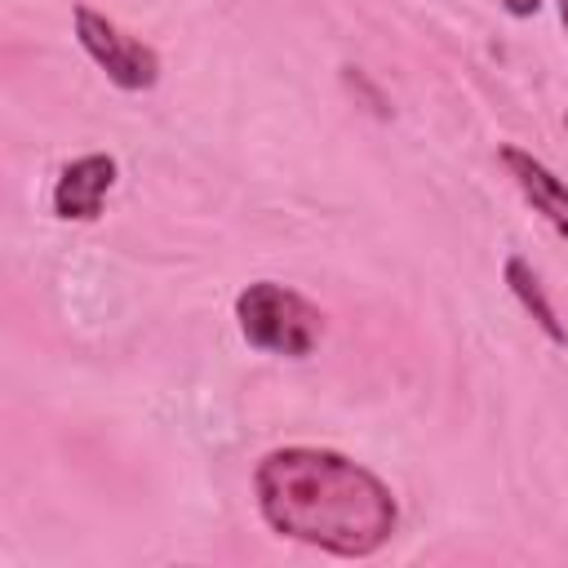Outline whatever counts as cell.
<instances>
[{
  "label": "cell",
  "mask_w": 568,
  "mask_h": 568,
  "mask_svg": "<svg viewBox=\"0 0 568 568\" xmlns=\"http://www.w3.org/2000/svg\"><path fill=\"white\" fill-rule=\"evenodd\" d=\"M262 519L302 546L364 559L377 555L399 524L390 488L359 462L333 448H275L253 470Z\"/></svg>",
  "instance_id": "obj_1"
},
{
  "label": "cell",
  "mask_w": 568,
  "mask_h": 568,
  "mask_svg": "<svg viewBox=\"0 0 568 568\" xmlns=\"http://www.w3.org/2000/svg\"><path fill=\"white\" fill-rule=\"evenodd\" d=\"M235 320L248 346L271 351V355H311L324 333V315L288 284L257 280L235 297Z\"/></svg>",
  "instance_id": "obj_2"
},
{
  "label": "cell",
  "mask_w": 568,
  "mask_h": 568,
  "mask_svg": "<svg viewBox=\"0 0 568 568\" xmlns=\"http://www.w3.org/2000/svg\"><path fill=\"white\" fill-rule=\"evenodd\" d=\"M75 40L106 71V80L115 89H124V93H142V89H151L160 80L155 49L142 44V40H133V36H124L111 18H102L89 4H75Z\"/></svg>",
  "instance_id": "obj_3"
},
{
  "label": "cell",
  "mask_w": 568,
  "mask_h": 568,
  "mask_svg": "<svg viewBox=\"0 0 568 568\" xmlns=\"http://www.w3.org/2000/svg\"><path fill=\"white\" fill-rule=\"evenodd\" d=\"M115 186V160L93 151V155H80L71 160L62 173H58V186H53V213L67 217V222H93L102 213V200L106 191Z\"/></svg>",
  "instance_id": "obj_4"
},
{
  "label": "cell",
  "mask_w": 568,
  "mask_h": 568,
  "mask_svg": "<svg viewBox=\"0 0 568 568\" xmlns=\"http://www.w3.org/2000/svg\"><path fill=\"white\" fill-rule=\"evenodd\" d=\"M501 164L515 178V186L528 195V204L568 240V186L541 160H532L524 146H501Z\"/></svg>",
  "instance_id": "obj_5"
},
{
  "label": "cell",
  "mask_w": 568,
  "mask_h": 568,
  "mask_svg": "<svg viewBox=\"0 0 568 568\" xmlns=\"http://www.w3.org/2000/svg\"><path fill=\"white\" fill-rule=\"evenodd\" d=\"M501 275H506V288L519 297V306L537 320V328H541L555 346H568V328L559 324V315H555L550 297L541 293V284H537V275H532V266H528L519 253H510V257H506V266H501Z\"/></svg>",
  "instance_id": "obj_6"
},
{
  "label": "cell",
  "mask_w": 568,
  "mask_h": 568,
  "mask_svg": "<svg viewBox=\"0 0 568 568\" xmlns=\"http://www.w3.org/2000/svg\"><path fill=\"white\" fill-rule=\"evenodd\" d=\"M501 9H506L510 18H532V13L541 9V0H501Z\"/></svg>",
  "instance_id": "obj_7"
},
{
  "label": "cell",
  "mask_w": 568,
  "mask_h": 568,
  "mask_svg": "<svg viewBox=\"0 0 568 568\" xmlns=\"http://www.w3.org/2000/svg\"><path fill=\"white\" fill-rule=\"evenodd\" d=\"M559 18H564V27H568V0H559Z\"/></svg>",
  "instance_id": "obj_8"
},
{
  "label": "cell",
  "mask_w": 568,
  "mask_h": 568,
  "mask_svg": "<svg viewBox=\"0 0 568 568\" xmlns=\"http://www.w3.org/2000/svg\"><path fill=\"white\" fill-rule=\"evenodd\" d=\"M564 129H568V115H564Z\"/></svg>",
  "instance_id": "obj_9"
}]
</instances>
